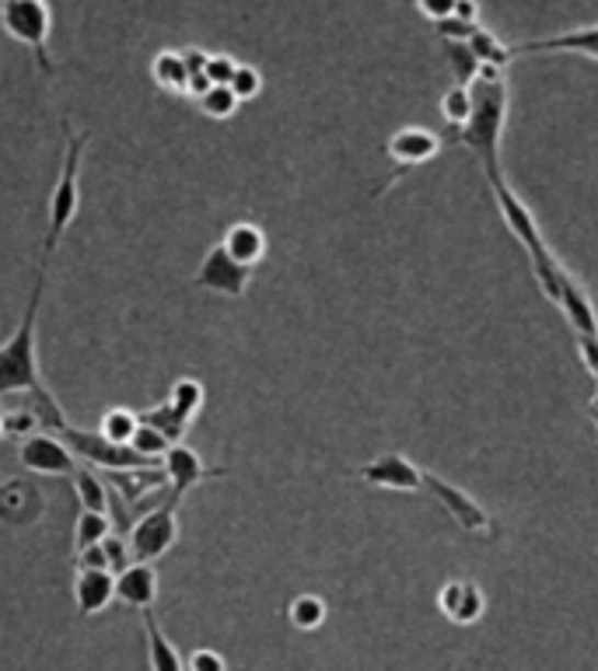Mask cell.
<instances>
[{
  "mask_svg": "<svg viewBox=\"0 0 598 671\" xmlns=\"http://www.w3.org/2000/svg\"><path fill=\"white\" fill-rule=\"evenodd\" d=\"M78 570H109V559L102 546H91V549H78V559H74Z\"/></svg>",
  "mask_w": 598,
  "mask_h": 671,
  "instance_id": "cell-36",
  "label": "cell"
},
{
  "mask_svg": "<svg viewBox=\"0 0 598 671\" xmlns=\"http://www.w3.org/2000/svg\"><path fill=\"white\" fill-rule=\"evenodd\" d=\"M424 493L435 497V503H441V511L452 518L465 535H476V538H494L497 535L494 518L483 511V503L473 493H465L462 487H455V482H448V479L424 469Z\"/></svg>",
  "mask_w": 598,
  "mask_h": 671,
  "instance_id": "cell-7",
  "label": "cell"
},
{
  "mask_svg": "<svg viewBox=\"0 0 598 671\" xmlns=\"http://www.w3.org/2000/svg\"><path fill=\"white\" fill-rule=\"evenodd\" d=\"M228 88L235 91V99H238V102H249V99L259 95V91H263V78H259V70H256V67L238 64V70H235V78H232Z\"/></svg>",
  "mask_w": 598,
  "mask_h": 671,
  "instance_id": "cell-31",
  "label": "cell"
},
{
  "mask_svg": "<svg viewBox=\"0 0 598 671\" xmlns=\"http://www.w3.org/2000/svg\"><path fill=\"white\" fill-rule=\"evenodd\" d=\"M196 105H200L203 116H211V120H228V116H235L241 102L235 99V91H232L228 84H211V88L196 99Z\"/></svg>",
  "mask_w": 598,
  "mask_h": 671,
  "instance_id": "cell-28",
  "label": "cell"
},
{
  "mask_svg": "<svg viewBox=\"0 0 598 671\" xmlns=\"http://www.w3.org/2000/svg\"><path fill=\"white\" fill-rule=\"evenodd\" d=\"M129 447H134V452H140L147 462H161L168 447H172V441H168L165 434H158L155 427L140 423V427H137V434H134V441H129Z\"/></svg>",
  "mask_w": 598,
  "mask_h": 671,
  "instance_id": "cell-29",
  "label": "cell"
},
{
  "mask_svg": "<svg viewBox=\"0 0 598 671\" xmlns=\"http://www.w3.org/2000/svg\"><path fill=\"white\" fill-rule=\"evenodd\" d=\"M358 476L368 482V487H379V490H396V493H420L424 490V469L399 452H385L379 458L364 462Z\"/></svg>",
  "mask_w": 598,
  "mask_h": 671,
  "instance_id": "cell-11",
  "label": "cell"
},
{
  "mask_svg": "<svg viewBox=\"0 0 598 671\" xmlns=\"http://www.w3.org/2000/svg\"><path fill=\"white\" fill-rule=\"evenodd\" d=\"M43 294H46V263L35 273V284L29 294V305L18 329L8 336V343H0V396H32V391L46 388L40 375V308H43Z\"/></svg>",
  "mask_w": 598,
  "mask_h": 671,
  "instance_id": "cell-2",
  "label": "cell"
},
{
  "mask_svg": "<svg viewBox=\"0 0 598 671\" xmlns=\"http://www.w3.org/2000/svg\"><path fill=\"white\" fill-rule=\"evenodd\" d=\"M102 549H105V559H109V570L112 573H123L129 564H134V553H129V543H126L123 535H105Z\"/></svg>",
  "mask_w": 598,
  "mask_h": 671,
  "instance_id": "cell-34",
  "label": "cell"
},
{
  "mask_svg": "<svg viewBox=\"0 0 598 671\" xmlns=\"http://www.w3.org/2000/svg\"><path fill=\"white\" fill-rule=\"evenodd\" d=\"M438 609L448 615L452 623H476L483 609H487V599H483L479 584L473 581H444L438 591Z\"/></svg>",
  "mask_w": 598,
  "mask_h": 671,
  "instance_id": "cell-17",
  "label": "cell"
},
{
  "mask_svg": "<svg viewBox=\"0 0 598 671\" xmlns=\"http://www.w3.org/2000/svg\"><path fill=\"white\" fill-rule=\"evenodd\" d=\"M221 246H224V252H228L232 259H238L241 266H256L259 259L267 255V235L252 220H235L232 228L224 231Z\"/></svg>",
  "mask_w": 598,
  "mask_h": 671,
  "instance_id": "cell-19",
  "label": "cell"
},
{
  "mask_svg": "<svg viewBox=\"0 0 598 671\" xmlns=\"http://www.w3.org/2000/svg\"><path fill=\"white\" fill-rule=\"evenodd\" d=\"M385 151L399 168H417V164H427L441 151V137H435L431 129L406 126V129H399V134H392Z\"/></svg>",
  "mask_w": 598,
  "mask_h": 671,
  "instance_id": "cell-16",
  "label": "cell"
},
{
  "mask_svg": "<svg viewBox=\"0 0 598 671\" xmlns=\"http://www.w3.org/2000/svg\"><path fill=\"white\" fill-rule=\"evenodd\" d=\"M74 482V493H78V503L81 511H99V514H109V487L102 482L99 473L91 469H78L70 476Z\"/></svg>",
  "mask_w": 598,
  "mask_h": 671,
  "instance_id": "cell-22",
  "label": "cell"
},
{
  "mask_svg": "<svg viewBox=\"0 0 598 671\" xmlns=\"http://www.w3.org/2000/svg\"><path fill=\"white\" fill-rule=\"evenodd\" d=\"M238 70V60L228 53H207V67H203V78H207L211 84H232Z\"/></svg>",
  "mask_w": 598,
  "mask_h": 671,
  "instance_id": "cell-32",
  "label": "cell"
},
{
  "mask_svg": "<svg viewBox=\"0 0 598 671\" xmlns=\"http://www.w3.org/2000/svg\"><path fill=\"white\" fill-rule=\"evenodd\" d=\"M161 465H165V479H168V487H172L176 500H182L193 487H200L203 479L224 476V469H207V465L200 462V455L193 452L190 444H172L165 452Z\"/></svg>",
  "mask_w": 598,
  "mask_h": 671,
  "instance_id": "cell-12",
  "label": "cell"
},
{
  "mask_svg": "<svg viewBox=\"0 0 598 671\" xmlns=\"http://www.w3.org/2000/svg\"><path fill=\"white\" fill-rule=\"evenodd\" d=\"M459 8V0H420V11L427 18H435V22H444V18H452Z\"/></svg>",
  "mask_w": 598,
  "mask_h": 671,
  "instance_id": "cell-37",
  "label": "cell"
},
{
  "mask_svg": "<svg viewBox=\"0 0 598 671\" xmlns=\"http://www.w3.org/2000/svg\"><path fill=\"white\" fill-rule=\"evenodd\" d=\"M470 109H473L470 88L455 84V88L441 99V112H444V120H448V129H452V126H462L465 120H470Z\"/></svg>",
  "mask_w": 598,
  "mask_h": 671,
  "instance_id": "cell-30",
  "label": "cell"
},
{
  "mask_svg": "<svg viewBox=\"0 0 598 671\" xmlns=\"http://www.w3.org/2000/svg\"><path fill=\"white\" fill-rule=\"evenodd\" d=\"M508 49H511V60L515 56H529V53H577V56H588V60H598V25L574 29L564 35H550V39L515 43Z\"/></svg>",
  "mask_w": 598,
  "mask_h": 671,
  "instance_id": "cell-13",
  "label": "cell"
},
{
  "mask_svg": "<svg viewBox=\"0 0 598 671\" xmlns=\"http://www.w3.org/2000/svg\"><path fill=\"white\" fill-rule=\"evenodd\" d=\"M490 190H494L497 211H500L504 224H508V231L518 238V246L529 252V263H532V273H535V280H539V287H543V294L556 305V302H560V287H564L567 270L560 266V263H556V255L550 252L543 231H539L535 214H532L515 193H511V185L504 182V179L490 182Z\"/></svg>",
  "mask_w": 598,
  "mask_h": 671,
  "instance_id": "cell-3",
  "label": "cell"
},
{
  "mask_svg": "<svg viewBox=\"0 0 598 671\" xmlns=\"http://www.w3.org/2000/svg\"><path fill=\"white\" fill-rule=\"evenodd\" d=\"M35 427H40V420H35V413L29 406L14 409V413H4V437H18V444H22L25 437H32Z\"/></svg>",
  "mask_w": 598,
  "mask_h": 671,
  "instance_id": "cell-33",
  "label": "cell"
},
{
  "mask_svg": "<svg viewBox=\"0 0 598 671\" xmlns=\"http://www.w3.org/2000/svg\"><path fill=\"white\" fill-rule=\"evenodd\" d=\"M470 120L462 126L448 129V140L462 144L465 151H473L487 172L490 182L504 179L500 172V134L504 120H508V81L497 67H479V78L470 84Z\"/></svg>",
  "mask_w": 598,
  "mask_h": 671,
  "instance_id": "cell-1",
  "label": "cell"
},
{
  "mask_svg": "<svg viewBox=\"0 0 598 671\" xmlns=\"http://www.w3.org/2000/svg\"><path fill=\"white\" fill-rule=\"evenodd\" d=\"M560 308H564L567 322L574 329V340H598V311L591 305L588 291L577 284V280L567 273L564 276V287H560Z\"/></svg>",
  "mask_w": 598,
  "mask_h": 671,
  "instance_id": "cell-14",
  "label": "cell"
},
{
  "mask_svg": "<svg viewBox=\"0 0 598 671\" xmlns=\"http://www.w3.org/2000/svg\"><path fill=\"white\" fill-rule=\"evenodd\" d=\"M60 437L74 458L91 462L95 469H109V473H134V469H151L155 462H147L140 452H134L129 444H112L102 434H91V431H78V427H67V431L56 434Z\"/></svg>",
  "mask_w": 598,
  "mask_h": 671,
  "instance_id": "cell-8",
  "label": "cell"
},
{
  "mask_svg": "<svg viewBox=\"0 0 598 671\" xmlns=\"http://www.w3.org/2000/svg\"><path fill=\"white\" fill-rule=\"evenodd\" d=\"M151 73H155V81H158L165 91H182V95H190V70H185L179 49L158 53L155 64H151Z\"/></svg>",
  "mask_w": 598,
  "mask_h": 671,
  "instance_id": "cell-21",
  "label": "cell"
},
{
  "mask_svg": "<svg viewBox=\"0 0 598 671\" xmlns=\"http://www.w3.org/2000/svg\"><path fill=\"white\" fill-rule=\"evenodd\" d=\"M105 535H112L109 514L81 511V514H78V525H74V553H78V549H91V546H102Z\"/></svg>",
  "mask_w": 598,
  "mask_h": 671,
  "instance_id": "cell-25",
  "label": "cell"
},
{
  "mask_svg": "<svg viewBox=\"0 0 598 671\" xmlns=\"http://www.w3.org/2000/svg\"><path fill=\"white\" fill-rule=\"evenodd\" d=\"M588 413H591V420H595V427H598V399L591 402V409H588Z\"/></svg>",
  "mask_w": 598,
  "mask_h": 671,
  "instance_id": "cell-39",
  "label": "cell"
},
{
  "mask_svg": "<svg viewBox=\"0 0 598 671\" xmlns=\"http://www.w3.org/2000/svg\"><path fill=\"white\" fill-rule=\"evenodd\" d=\"M18 462L40 476H74L81 469L70 447L56 434H32L18 444Z\"/></svg>",
  "mask_w": 598,
  "mask_h": 671,
  "instance_id": "cell-10",
  "label": "cell"
},
{
  "mask_svg": "<svg viewBox=\"0 0 598 671\" xmlns=\"http://www.w3.org/2000/svg\"><path fill=\"white\" fill-rule=\"evenodd\" d=\"M67 134V151L60 175L49 193V214H46V238H43V263H49L53 252L60 249V241L70 228V220L78 217V203H81V161H84V144L88 134H70V126L64 123Z\"/></svg>",
  "mask_w": 598,
  "mask_h": 671,
  "instance_id": "cell-4",
  "label": "cell"
},
{
  "mask_svg": "<svg viewBox=\"0 0 598 671\" xmlns=\"http://www.w3.org/2000/svg\"><path fill=\"white\" fill-rule=\"evenodd\" d=\"M165 402L172 406L182 420L193 423V417L200 413V406H203V385L196 378H176L172 388H168V399Z\"/></svg>",
  "mask_w": 598,
  "mask_h": 671,
  "instance_id": "cell-24",
  "label": "cell"
},
{
  "mask_svg": "<svg viewBox=\"0 0 598 671\" xmlns=\"http://www.w3.org/2000/svg\"><path fill=\"white\" fill-rule=\"evenodd\" d=\"M577 353H582V364L598 378V340H574Z\"/></svg>",
  "mask_w": 598,
  "mask_h": 671,
  "instance_id": "cell-38",
  "label": "cell"
},
{
  "mask_svg": "<svg viewBox=\"0 0 598 671\" xmlns=\"http://www.w3.org/2000/svg\"><path fill=\"white\" fill-rule=\"evenodd\" d=\"M137 427H140V420H137L134 409L116 406V409H105V413H102L99 434L105 441H112V444H129V441H134V434H137Z\"/></svg>",
  "mask_w": 598,
  "mask_h": 671,
  "instance_id": "cell-26",
  "label": "cell"
},
{
  "mask_svg": "<svg viewBox=\"0 0 598 671\" xmlns=\"http://www.w3.org/2000/svg\"><path fill=\"white\" fill-rule=\"evenodd\" d=\"M144 629H147V661H151V671H185V661L176 650V644L165 637V629L158 626L155 612L147 609L140 612Z\"/></svg>",
  "mask_w": 598,
  "mask_h": 671,
  "instance_id": "cell-20",
  "label": "cell"
},
{
  "mask_svg": "<svg viewBox=\"0 0 598 671\" xmlns=\"http://www.w3.org/2000/svg\"><path fill=\"white\" fill-rule=\"evenodd\" d=\"M137 420L147 423V427H155V431L165 434L172 444H182V434L190 431V420H182L168 402H161L155 409H144V413H137Z\"/></svg>",
  "mask_w": 598,
  "mask_h": 671,
  "instance_id": "cell-23",
  "label": "cell"
},
{
  "mask_svg": "<svg viewBox=\"0 0 598 671\" xmlns=\"http://www.w3.org/2000/svg\"><path fill=\"white\" fill-rule=\"evenodd\" d=\"M193 280L203 291H214L224 297H246V291L252 284V266H241L238 259H232L217 241V246H211L207 255H203V263L196 266Z\"/></svg>",
  "mask_w": 598,
  "mask_h": 671,
  "instance_id": "cell-9",
  "label": "cell"
},
{
  "mask_svg": "<svg viewBox=\"0 0 598 671\" xmlns=\"http://www.w3.org/2000/svg\"><path fill=\"white\" fill-rule=\"evenodd\" d=\"M287 619L297 626V629H319L326 623V602L319 594H297V599L287 605Z\"/></svg>",
  "mask_w": 598,
  "mask_h": 671,
  "instance_id": "cell-27",
  "label": "cell"
},
{
  "mask_svg": "<svg viewBox=\"0 0 598 671\" xmlns=\"http://www.w3.org/2000/svg\"><path fill=\"white\" fill-rule=\"evenodd\" d=\"M116 599V573L112 570H78L74 577V602L81 615H99Z\"/></svg>",
  "mask_w": 598,
  "mask_h": 671,
  "instance_id": "cell-18",
  "label": "cell"
},
{
  "mask_svg": "<svg viewBox=\"0 0 598 671\" xmlns=\"http://www.w3.org/2000/svg\"><path fill=\"white\" fill-rule=\"evenodd\" d=\"M158 599V570L155 564H129L123 573H116V602L126 609L147 612Z\"/></svg>",
  "mask_w": 598,
  "mask_h": 671,
  "instance_id": "cell-15",
  "label": "cell"
},
{
  "mask_svg": "<svg viewBox=\"0 0 598 671\" xmlns=\"http://www.w3.org/2000/svg\"><path fill=\"white\" fill-rule=\"evenodd\" d=\"M185 671H228V661H224V655H217L214 647H200L190 655V661H185Z\"/></svg>",
  "mask_w": 598,
  "mask_h": 671,
  "instance_id": "cell-35",
  "label": "cell"
},
{
  "mask_svg": "<svg viewBox=\"0 0 598 671\" xmlns=\"http://www.w3.org/2000/svg\"><path fill=\"white\" fill-rule=\"evenodd\" d=\"M0 25L18 39L22 46H29V53L35 56V67L46 78H53V60H49V8L43 0H0Z\"/></svg>",
  "mask_w": 598,
  "mask_h": 671,
  "instance_id": "cell-5",
  "label": "cell"
},
{
  "mask_svg": "<svg viewBox=\"0 0 598 671\" xmlns=\"http://www.w3.org/2000/svg\"><path fill=\"white\" fill-rule=\"evenodd\" d=\"M134 564H155L179 543V500L168 497L155 511H147L126 535Z\"/></svg>",
  "mask_w": 598,
  "mask_h": 671,
  "instance_id": "cell-6",
  "label": "cell"
},
{
  "mask_svg": "<svg viewBox=\"0 0 598 671\" xmlns=\"http://www.w3.org/2000/svg\"><path fill=\"white\" fill-rule=\"evenodd\" d=\"M0 437H4V417H0Z\"/></svg>",
  "mask_w": 598,
  "mask_h": 671,
  "instance_id": "cell-40",
  "label": "cell"
}]
</instances>
